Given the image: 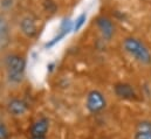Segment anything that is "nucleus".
Segmentation results:
<instances>
[{
	"label": "nucleus",
	"mask_w": 151,
	"mask_h": 139,
	"mask_svg": "<svg viewBox=\"0 0 151 139\" xmlns=\"http://www.w3.org/2000/svg\"><path fill=\"white\" fill-rule=\"evenodd\" d=\"M6 107H7V112L14 117L24 116L29 109L28 104L24 100H20V98H12L7 103Z\"/></svg>",
	"instance_id": "nucleus-7"
},
{
	"label": "nucleus",
	"mask_w": 151,
	"mask_h": 139,
	"mask_svg": "<svg viewBox=\"0 0 151 139\" xmlns=\"http://www.w3.org/2000/svg\"><path fill=\"white\" fill-rule=\"evenodd\" d=\"M114 92L118 98L124 101H132L137 98V94L134 87L129 83H123V82L116 83L114 85Z\"/></svg>",
	"instance_id": "nucleus-5"
},
{
	"label": "nucleus",
	"mask_w": 151,
	"mask_h": 139,
	"mask_svg": "<svg viewBox=\"0 0 151 139\" xmlns=\"http://www.w3.org/2000/svg\"><path fill=\"white\" fill-rule=\"evenodd\" d=\"M9 43V27L4 15L0 14V50Z\"/></svg>",
	"instance_id": "nucleus-10"
},
{
	"label": "nucleus",
	"mask_w": 151,
	"mask_h": 139,
	"mask_svg": "<svg viewBox=\"0 0 151 139\" xmlns=\"http://www.w3.org/2000/svg\"><path fill=\"white\" fill-rule=\"evenodd\" d=\"M134 139H151V132L150 131H139V130H136V133H135Z\"/></svg>",
	"instance_id": "nucleus-14"
},
{
	"label": "nucleus",
	"mask_w": 151,
	"mask_h": 139,
	"mask_svg": "<svg viewBox=\"0 0 151 139\" xmlns=\"http://www.w3.org/2000/svg\"><path fill=\"white\" fill-rule=\"evenodd\" d=\"M123 49L127 54H129L135 61L139 62L141 64H150L151 53L149 48L137 37L128 36L123 40Z\"/></svg>",
	"instance_id": "nucleus-1"
},
{
	"label": "nucleus",
	"mask_w": 151,
	"mask_h": 139,
	"mask_svg": "<svg viewBox=\"0 0 151 139\" xmlns=\"http://www.w3.org/2000/svg\"><path fill=\"white\" fill-rule=\"evenodd\" d=\"M70 31H73V24H72L69 20H65V21L62 22V25H61V29H60L59 34L56 35V36H54L52 40H49V41L45 44V48H52V47H54L58 42H60Z\"/></svg>",
	"instance_id": "nucleus-9"
},
{
	"label": "nucleus",
	"mask_w": 151,
	"mask_h": 139,
	"mask_svg": "<svg viewBox=\"0 0 151 139\" xmlns=\"http://www.w3.org/2000/svg\"><path fill=\"white\" fill-rule=\"evenodd\" d=\"M86 21H87V13L83 12V13H81V14L76 18L75 22L73 24V32L77 33V32L83 27V25L86 24Z\"/></svg>",
	"instance_id": "nucleus-11"
},
{
	"label": "nucleus",
	"mask_w": 151,
	"mask_h": 139,
	"mask_svg": "<svg viewBox=\"0 0 151 139\" xmlns=\"http://www.w3.org/2000/svg\"><path fill=\"white\" fill-rule=\"evenodd\" d=\"M5 68L7 80L12 84H19L24 81L26 61L18 54H9L5 59Z\"/></svg>",
	"instance_id": "nucleus-2"
},
{
	"label": "nucleus",
	"mask_w": 151,
	"mask_h": 139,
	"mask_svg": "<svg viewBox=\"0 0 151 139\" xmlns=\"http://www.w3.org/2000/svg\"><path fill=\"white\" fill-rule=\"evenodd\" d=\"M0 139H9V131L4 122L0 120Z\"/></svg>",
	"instance_id": "nucleus-13"
},
{
	"label": "nucleus",
	"mask_w": 151,
	"mask_h": 139,
	"mask_svg": "<svg viewBox=\"0 0 151 139\" xmlns=\"http://www.w3.org/2000/svg\"><path fill=\"white\" fill-rule=\"evenodd\" d=\"M49 130V119L41 117L33 123L29 129L31 139H46V135Z\"/></svg>",
	"instance_id": "nucleus-4"
},
{
	"label": "nucleus",
	"mask_w": 151,
	"mask_h": 139,
	"mask_svg": "<svg viewBox=\"0 0 151 139\" xmlns=\"http://www.w3.org/2000/svg\"><path fill=\"white\" fill-rule=\"evenodd\" d=\"M136 130L139 131H150L151 132V120H142L137 124Z\"/></svg>",
	"instance_id": "nucleus-12"
},
{
	"label": "nucleus",
	"mask_w": 151,
	"mask_h": 139,
	"mask_svg": "<svg viewBox=\"0 0 151 139\" xmlns=\"http://www.w3.org/2000/svg\"><path fill=\"white\" fill-rule=\"evenodd\" d=\"M20 29H21L22 34L26 35L27 37H33L38 32L35 19L32 18L31 15L24 16L21 19V21H20Z\"/></svg>",
	"instance_id": "nucleus-8"
},
{
	"label": "nucleus",
	"mask_w": 151,
	"mask_h": 139,
	"mask_svg": "<svg viewBox=\"0 0 151 139\" xmlns=\"http://www.w3.org/2000/svg\"><path fill=\"white\" fill-rule=\"evenodd\" d=\"M107 106V100L104 95L99 90H91L86 98V107L90 113H99Z\"/></svg>",
	"instance_id": "nucleus-3"
},
{
	"label": "nucleus",
	"mask_w": 151,
	"mask_h": 139,
	"mask_svg": "<svg viewBox=\"0 0 151 139\" xmlns=\"http://www.w3.org/2000/svg\"><path fill=\"white\" fill-rule=\"evenodd\" d=\"M96 25H97V28L100 29L101 35L104 40L110 41L113 39L114 34H115V26H114L113 21L109 18L99 16L96 19Z\"/></svg>",
	"instance_id": "nucleus-6"
}]
</instances>
